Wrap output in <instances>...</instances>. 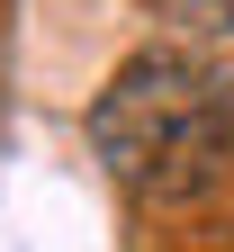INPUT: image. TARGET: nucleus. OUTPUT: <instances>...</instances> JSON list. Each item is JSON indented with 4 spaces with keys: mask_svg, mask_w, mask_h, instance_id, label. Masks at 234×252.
I'll return each mask as SVG.
<instances>
[{
    "mask_svg": "<svg viewBox=\"0 0 234 252\" xmlns=\"http://www.w3.org/2000/svg\"><path fill=\"white\" fill-rule=\"evenodd\" d=\"M90 153L126 198L189 207L234 171V72L198 45L126 54L90 99Z\"/></svg>",
    "mask_w": 234,
    "mask_h": 252,
    "instance_id": "obj_1",
    "label": "nucleus"
},
{
    "mask_svg": "<svg viewBox=\"0 0 234 252\" xmlns=\"http://www.w3.org/2000/svg\"><path fill=\"white\" fill-rule=\"evenodd\" d=\"M153 18H171L189 45H198V36H207V45L234 36V0H153Z\"/></svg>",
    "mask_w": 234,
    "mask_h": 252,
    "instance_id": "obj_2",
    "label": "nucleus"
}]
</instances>
